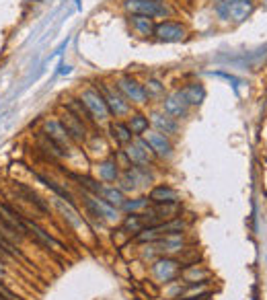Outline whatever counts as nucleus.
<instances>
[{"label": "nucleus", "mask_w": 267, "mask_h": 300, "mask_svg": "<svg viewBox=\"0 0 267 300\" xmlns=\"http://www.w3.org/2000/svg\"><path fill=\"white\" fill-rule=\"evenodd\" d=\"M123 9L129 15H144L150 19H167L171 15L163 0H123Z\"/></svg>", "instance_id": "nucleus-1"}, {"label": "nucleus", "mask_w": 267, "mask_h": 300, "mask_svg": "<svg viewBox=\"0 0 267 300\" xmlns=\"http://www.w3.org/2000/svg\"><path fill=\"white\" fill-rule=\"evenodd\" d=\"M97 89L101 91V95L105 99V105H107L111 117H127L131 113V103L117 91V87L107 84V82H99Z\"/></svg>", "instance_id": "nucleus-2"}, {"label": "nucleus", "mask_w": 267, "mask_h": 300, "mask_svg": "<svg viewBox=\"0 0 267 300\" xmlns=\"http://www.w3.org/2000/svg\"><path fill=\"white\" fill-rule=\"evenodd\" d=\"M115 87H117V91H119L131 105H146V103H148L144 84H142L136 76H131V74H121V76L115 80Z\"/></svg>", "instance_id": "nucleus-3"}, {"label": "nucleus", "mask_w": 267, "mask_h": 300, "mask_svg": "<svg viewBox=\"0 0 267 300\" xmlns=\"http://www.w3.org/2000/svg\"><path fill=\"white\" fill-rule=\"evenodd\" d=\"M78 99L86 105V109L91 111V115L95 117V121H97V123L107 121V119L111 117V115H109V109H107V105H105V99H103L101 91H99L95 84H91V87L82 89V91H80V95H78Z\"/></svg>", "instance_id": "nucleus-4"}, {"label": "nucleus", "mask_w": 267, "mask_h": 300, "mask_svg": "<svg viewBox=\"0 0 267 300\" xmlns=\"http://www.w3.org/2000/svg\"><path fill=\"white\" fill-rule=\"evenodd\" d=\"M123 150H125V155H127L131 167H148L150 161H152V157H154L152 148L148 146V142L142 136L140 138H134Z\"/></svg>", "instance_id": "nucleus-5"}, {"label": "nucleus", "mask_w": 267, "mask_h": 300, "mask_svg": "<svg viewBox=\"0 0 267 300\" xmlns=\"http://www.w3.org/2000/svg\"><path fill=\"white\" fill-rule=\"evenodd\" d=\"M152 37H157L163 44H177L187 37V29L179 21H161V23H157Z\"/></svg>", "instance_id": "nucleus-6"}, {"label": "nucleus", "mask_w": 267, "mask_h": 300, "mask_svg": "<svg viewBox=\"0 0 267 300\" xmlns=\"http://www.w3.org/2000/svg\"><path fill=\"white\" fill-rule=\"evenodd\" d=\"M189 107H191V105L187 103V99H185V95L181 93V89H177V91L165 95V99H163V111H165L167 115H171L173 119H177V121L189 113Z\"/></svg>", "instance_id": "nucleus-7"}, {"label": "nucleus", "mask_w": 267, "mask_h": 300, "mask_svg": "<svg viewBox=\"0 0 267 300\" xmlns=\"http://www.w3.org/2000/svg\"><path fill=\"white\" fill-rule=\"evenodd\" d=\"M58 119H60V121H62V125L66 127V132H68V136H70V140H72V142L82 144V142L88 138V125H86L84 121H80L78 117H74L70 111H64Z\"/></svg>", "instance_id": "nucleus-8"}, {"label": "nucleus", "mask_w": 267, "mask_h": 300, "mask_svg": "<svg viewBox=\"0 0 267 300\" xmlns=\"http://www.w3.org/2000/svg\"><path fill=\"white\" fill-rule=\"evenodd\" d=\"M142 138H144V140L148 142V146L152 148L154 157L167 159V157L173 155V144H171V138H169L167 134H161V132H157V130H148Z\"/></svg>", "instance_id": "nucleus-9"}, {"label": "nucleus", "mask_w": 267, "mask_h": 300, "mask_svg": "<svg viewBox=\"0 0 267 300\" xmlns=\"http://www.w3.org/2000/svg\"><path fill=\"white\" fill-rule=\"evenodd\" d=\"M50 140H54L56 144H60V146H64L66 150H68V144L72 142L70 140V136H68V132H66V127L62 125V121L60 119H43V130H41Z\"/></svg>", "instance_id": "nucleus-10"}, {"label": "nucleus", "mask_w": 267, "mask_h": 300, "mask_svg": "<svg viewBox=\"0 0 267 300\" xmlns=\"http://www.w3.org/2000/svg\"><path fill=\"white\" fill-rule=\"evenodd\" d=\"M84 202H86V208L93 212V216H101L105 220H117V208L109 206L105 200H101L99 196L97 198H91V196H84Z\"/></svg>", "instance_id": "nucleus-11"}, {"label": "nucleus", "mask_w": 267, "mask_h": 300, "mask_svg": "<svg viewBox=\"0 0 267 300\" xmlns=\"http://www.w3.org/2000/svg\"><path fill=\"white\" fill-rule=\"evenodd\" d=\"M25 228H27V232H31L35 239H39L46 247H50V249H54V251H64V245L58 241V239H54L50 232H46L37 222H33V220H29V218H25Z\"/></svg>", "instance_id": "nucleus-12"}, {"label": "nucleus", "mask_w": 267, "mask_h": 300, "mask_svg": "<svg viewBox=\"0 0 267 300\" xmlns=\"http://www.w3.org/2000/svg\"><path fill=\"white\" fill-rule=\"evenodd\" d=\"M148 119L157 127V132H161V134L171 136V134H177V130H179V121L173 119L171 115H167L165 111H154V113H150Z\"/></svg>", "instance_id": "nucleus-13"}, {"label": "nucleus", "mask_w": 267, "mask_h": 300, "mask_svg": "<svg viewBox=\"0 0 267 300\" xmlns=\"http://www.w3.org/2000/svg\"><path fill=\"white\" fill-rule=\"evenodd\" d=\"M127 21H129L131 29L136 31L138 35H142V37H152L154 35V27H157L154 19L144 17V15H129Z\"/></svg>", "instance_id": "nucleus-14"}, {"label": "nucleus", "mask_w": 267, "mask_h": 300, "mask_svg": "<svg viewBox=\"0 0 267 300\" xmlns=\"http://www.w3.org/2000/svg\"><path fill=\"white\" fill-rule=\"evenodd\" d=\"M66 111H70L74 117H78L80 121H84L86 125H95V117L91 115V111L86 109V105L78 99V97H68L66 99Z\"/></svg>", "instance_id": "nucleus-15"}, {"label": "nucleus", "mask_w": 267, "mask_h": 300, "mask_svg": "<svg viewBox=\"0 0 267 300\" xmlns=\"http://www.w3.org/2000/svg\"><path fill=\"white\" fill-rule=\"evenodd\" d=\"M125 123H127V127H129V132H131L134 138H140V136H144V134L150 130V119H148V115H144V113H140V111L129 113Z\"/></svg>", "instance_id": "nucleus-16"}, {"label": "nucleus", "mask_w": 267, "mask_h": 300, "mask_svg": "<svg viewBox=\"0 0 267 300\" xmlns=\"http://www.w3.org/2000/svg\"><path fill=\"white\" fill-rule=\"evenodd\" d=\"M183 247H185V243H183L181 234H165L159 241H154V249L159 253H179V251H183Z\"/></svg>", "instance_id": "nucleus-17"}, {"label": "nucleus", "mask_w": 267, "mask_h": 300, "mask_svg": "<svg viewBox=\"0 0 267 300\" xmlns=\"http://www.w3.org/2000/svg\"><path fill=\"white\" fill-rule=\"evenodd\" d=\"M148 200L152 204H179V194L169 185H157L148 194Z\"/></svg>", "instance_id": "nucleus-18"}, {"label": "nucleus", "mask_w": 267, "mask_h": 300, "mask_svg": "<svg viewBox=\"0 0 267 300\" xmlns=\"http://www.w3.org/2000/svg\"><path fill=\"white\" fill-rule=\"evenodd\" d=\"M152 269H154V275L161 282H171L177 275V271H179V263L175 259H167L165 257V259H159Z\"/></svg>", "instance_id": "nucleus-19"}, {"label": "nucleus", "mask_w": 267, "mask_h": 300, "mask_svg": "<svg viewBox=\"0 0 267 300\" xmlns=\"http://www.w3.org/2000/svg\"><path fill=\"white\" fill-rule=\"evenodd\" d=\"M109 134H111L113 142L119 144V146H127V144L134 140V136H131V132H129V127H127V123H125V121H119V119H115V121L109 123Z\"/></svg>", "instance_id": "nucleus-20"}, {"label": "nucleus", "mask_w": 267, "mask_h": 300, "mask_svg": "<svg viewBox=\"0 0 267 300\" xmlns=\"http://www.w3.org/2000/svg\"><path fill=\"white\" fill-rule=\"evenodd\" d=\"M54 206L62 212V216H64L74 228H84V220L78 216V212L72 208V204H68V202L64 204V200H58V198H56V200H54Z\"/></svg>", "instance_id": "nucleus-21"}, {"label": "nucleus", "mask_w": 267, "mask_h": 300, "mask_svg": "<svg viewBox=\"0 0 267 300\" xmlns=\"http://www.w3.org/2000/svg\"><path fill=\"white\" fill-rule=\"evenodd\" d=\"M15 187H17V191H19V194H21V196H23V198L31 204V206H35L39 212H50L48 204H46V202H43V200H41V198H39V196H37V194L29 187V185H25V183H15Z\"/></svg>", "instance_id": "nucleus-22"}, {"label": "nucleus", "mask_w": 267, "mask_h": 300, "mask_svg": "<svg viewBox=\"0 0 267 300\" xmlns=\"http://www.w3.org/2000/svg\"><path fill=\"white\" fill-rule=\"evenodd\" d=\"M181 93L185 95V99H187V103L193 107V105H199L204 99H206V89L199 84V82H189V84H185L183 89H181Z\"/></svg>", "instance_id": "nucleus-23"}, {"label": "nucleus", "mask_w": 267, "mask_h": 300, "mask_svg": "<svg viewBox=\"0 0 267 300\" xmlns=\"http://www.w3.org/2000/svg\"><path fill=\"white\" fill-rule=\"evenodd\" d=\"M144 228H146V222H144L142 214H129V216L123 218V224H121V230L134 234V237H136L138 232H142Z\"/></svg>", "instance_id": "nucleus-24"}, {"label": "nucleus", "mask_w": 267, "mask_h": 300, "mask_svg": "<svg viewBox=\"0 0 267 300\" xmlns=\"http://www.w3.org/2000/svg\"><path fill=\"white\" fill-rule=\"evenodd\" d=\"M101 200H105L109 206H113V208H121L123 206V202H125V196H123V191L119 189V187H103V191H101V196H99Z\"/></svg>", "instance_id": "nucleus-25"}, {"label": "nucleus", "mask_w": 267, "mask_h": 300, "mask_svg": "<svg viewBox=\"0 0 267 300\" xmlns=\"http://www.w3.org/2000/svg\"><path fill=\"white\" fill-rule=\"evenodd\" d=\"M99 177H101L103 181H107V183L119 179V167L115 165L113 159H107V161H103V163L99 165Z\"/></svg>", "instance_id": "nucleus-26"}, {"label": "nucleus", "mask_w": 267, "mask_h": 300, "mask_svg": "<svg viewBox=\"0 0 267 300\" xmlns=\"http://www.w3.org/2000/svg\"><path fill=\"white\" fill-rule=\"evenodd\" d=\"M35 177H37V181H41V183H43L48 189H52L56 196H60V198H62V200H66L68 204H72V202H74L72 194H70L68 189H64L62 185H58L56 181H52V179H48V177H43V175H35Z\"/></svg>", "instance_id": "nucleus-27"}, {"label": "nucleus", "mask_w": 267, "mask_h": 300, "mask_svg": "<svg viewBox=\"0 0 267 300\" xmlns=\"http://www.w3.org/2000/svg\"><path fill=\"white\" fill-rule=\"evenodd\" d=\"M144 84V91H146V97L148 99H161V97H165V84H163V80H159V78H148L146 82H142Z\"/></svg>", "instance_id": "nucleus-28"}, {"label": "nucleus", "mask_w": 267, "mask_h": 300, "mask_svg": "<svg viewBox=\"0 0 267 300\" xmlns=\"http://www.w3.org/2000/svg\"><path fill=\"white\" fill-rule=\"evenodd\" d=\"M148 204H150L148 198H136V200H125L121 208L129 214H138V212H144L148 208Z\"/></svg>", "instance_id": "nucleus-29"}, {"label": "nucleus", "mask_w": 267, "mask_h": 300, "mask_svg": "<svg viewBox=\"0 0 267 300\" xmlns=\"http://www.w3.org/2000/svg\"><path fill=\"white\" fill-rule=\"evenodd\" d=\"M74 179L80 183V187H84V189H86V191H91L93 196H101L103 185H101V183H97L95 179H91V177H82V175H76Z\"/></svg>", "instance_id": "nucleus-30"}, {"label": "nucleus", "mask_w": 267, "mask_h": 300, "mask_svg": "<svg viewBox=\"0 0 267 300\" xmlns=\"http://www.w3.org/2000/svg\"><path fill=\"white\" fill-rule=\"evenodd\" d=\"M206 277V271H199L197 267H189L187 271H185V282L187 284H195V280L199 282V280H204Z\"/></svg>", "instance_id": "nucleus-31"}, {"label": "nucleus", "mask_w": 267, "mask_h": 300, "mask_svg": "<svg viewBox=\"0 0 267 300\" xmlns=\"http://www.w3.org/2000/svg\"><path fill=\"white\" fill-rule=\"evenodd\" d=\"M181 300H210V292L195 294V296H187V298H181Z\"/></svg>", "instance_id": "nucleus-32"}, {"label": "nucleus", "mask_w": 267, "mask_h": 300, "mask_svg": "<svg viewBox=\"0 0 267 300\" xmlns=\"http://www.w3.org/2000/svg\"><path fill=\"white\" fill-rule=\"evenodd\" d=\"M72 68L70 66H64V64H60V74H68Z\"/></svg>", "instance_id": "nucleus-33"}, {"label": "nucleus", "mask_w": 267, "mask_h": 300, "mask_svg": "<svg viewBox=\"0 0 267 300\" xmlns=\"http://www.w3.org/2000/svg\"><path fill=\"white\" fill-rule=\"evenodd\" d=\"M5 259H9V255H7L3 249H0V261H5Z\"/></svg>", "instance_id": "nucleus-34"}, {"label": "nucleus", "mask_w": 267, "mask_h": 300, "mask_svg": "<svg viewBox=\"0 0 267 300\" xmlns=\"http://www.w3.org/2000/svg\"><path fill=\"white\" fill-rule=\"evenodd\" d=\"M3 275H5V263L0 261V277H3Z\"/></svg>", "instance_id": "nucleus-35"}, {"label": "nucleus", "mask_w": 267, "mask_h": 300, "mask_svg": "<svg viewBox=\"0 0 267 300\" xmlns=\"http://www.w3.org/2000/svg\"><path fill=\"white\" fill-rule=\"evenodd\" d=\"M0 300H9V298H7V296H5L3 292H0Z\"/></svg>", "instance_id": "nucleus-36"}]
</instances>
